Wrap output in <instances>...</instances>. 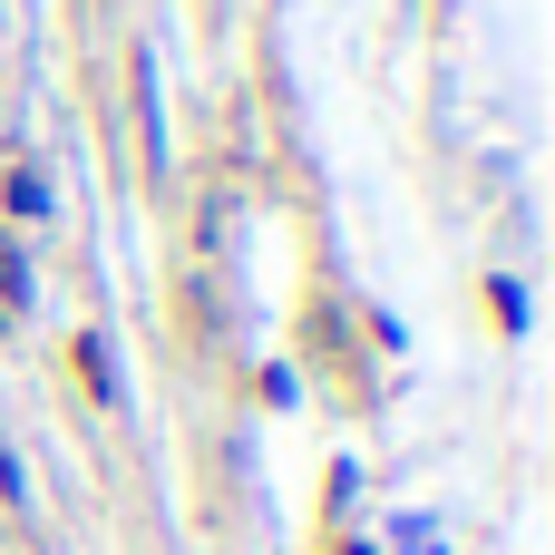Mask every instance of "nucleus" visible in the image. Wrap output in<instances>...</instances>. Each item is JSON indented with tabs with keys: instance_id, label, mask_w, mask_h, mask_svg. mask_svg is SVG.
Instances as JSON below:
<instances>
[{
	"instance_id": "1",
	"label": "nucleus",
	"mask_w": 555,
	"mask_h": 555,
	"mask_svg": "<svg viewBox=\"0 0 555 555\" xmlns=\"http://www.w3.org/2000/svg\"><path fill=\"white\" fill-rule=\"evenodd\" d=\"M78 380H88L98 400H117V380H107V341H78Z\"/></svg>"
}]
</instances>
